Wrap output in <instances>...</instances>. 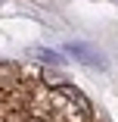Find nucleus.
Segmentation results:
<instances>
[{"mask_svg": "<svg viewBox=\"0 0 118 122\" xmlns=\"http://www.w3.org/2000/svg\"><path fill=\"white\" fill-rule=\"evenodd\" d=\"M56 91L65 97V100L68 103H75V107H84V110H90V100H87V97L75 88V85H68V81H62V85H56Z\"/></svg>", "mask_w": 118, "mask_h": 122, "instance_id": "f257e3e1", "label": "nucleus"}, {"mask_svg": "<svg viewBox=\"0 0 118 122\" xmlns=\"http://www.w3.org/2000/svg\"><path fill=\"white\" fill-rule=\"evenodd\" d=\"M68 50H72V53H75L78 60H84V63H90V66H100V63H103V60H100L96 53H93V50H87L84 44H68Z\"/></svg>", "mask_w": 118, "mask_h": 122, "instance_id": "f03ea898", "label": "nucleus"}, {"mask_svg": "<svg viewBox=\"0 0 118 122\" xmlns=\"http://www.w3.org/2000/svg\"><path fill=\"white\" fill-rule=\"evenodd\" d=\"M34 56L44 60V63H59V56H56L53 50H44V47H34Z\"/></svg>", "mask_w": 118, "mask_h": 122, "instance_id": "7ed1b4c3", "label": "nucleus"}]
</instances>
